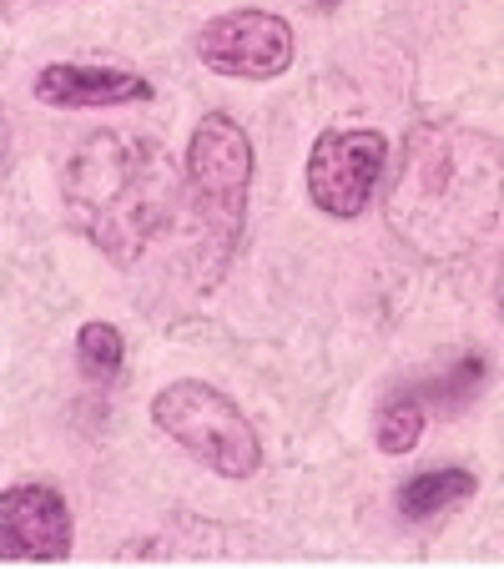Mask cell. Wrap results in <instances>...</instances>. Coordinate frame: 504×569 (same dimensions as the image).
Wrapping results in <instances>:
<instances>
[{
	"instance_id": "9c48e42d",
	"label": "cell",
	"mask_w": 504,
	"mask_h": 569,
	"mask_svg": "<svg viewBox=\"0 0 504 569\" xmlns=\"http://www.w3.org/2000/svg\"><path fill=\"white\" fill-rule=\"evenodd\" d=\"M474 473L470 469H429V473H414V479L398 483V515L404 519H434V515H449L459 509L464 499H474Z\"/></svg>"
},
{
	"instance_id": "7c38bea8",
	"label": "cell",
	"mask_w": 504,
	"mask_h": 569,
	"mask_svg": "<svg viewBox=\"0 0 504 569\" xmlns=\"http://www.w3.org/2000/svg\"><path fill=\"white\" fill-rule=\"evenodd\" d=\"M76 358H81V373L91 383H111L127 363V343L111 322H81V333H76Z\"/></svg>"
},
{
	"instance_id": "8992f818",
	"label": "cell",
	"mask_w": 504,
	"mask_h": 569,
	"mask_svg": "<svg viewBox=\"0 0 504 569\" xmlns=\"http://www.w3.org/2000/svg\"><path fill=\"white\" fill-rule=\"evenodd\" d=\"M197 56L233 81H273L293 66V26L273 11H227L197 31Z\"/></svg>"
},
{
	"instance_id": "5b68a950",
	"label": "cell",
	"mask_w": 504,
	"mask_h": 569,
	"mask_svg": "<svg viewBox=\"0 0 504 569\" xmlns=\"http://www.w3.org/2000/svg\"><path fill=\"white\" fill-rule=\"evenodd\" d=\"M384 161H388V141L378 131H344V127L323 131L308 157L313 207L328 217H358L374 202Z\"/></svg>"
},
{
	"instance_id": "277c9868",
	"label": "cell",
	"mask_w": 504,
	"mask_h": 569,
	"mask_svg": "<svg viewBox=\"0 0 504 569\" xmlns=\"http://www.w3.org/2000/svg\"><path fill=\"white\" fill-rule=\"evenodd\" d=\"M151 423L223 479H253L263 469L258 429L223 388L202 383V378H177L161 388L151 398Z\"/></svg>"
},
{
	"instance_id": "7a4b0ae2",
	"label": "cell",
	"mask_w": 504,
	"mask_h": 569,
	"mask_svg": "<svg viewBox=\"0 0 504 569\" xmlns=\"http://www.w3.org/2000/svg\"><path fill=\"white\" fill-rule=\"evenodd\" d=\"M182 197V172L147 131H91L61 167V202L71 227L121 268H131L172 227Z\"/></svg>"
},
{
	"instance_id": "52a82bcc",
	"label": "cell",
	"mask_w": 504,
	"mask_h": 569,
	"mask_svg": "<svg viewBox=\"0 0 504 569\" xmlns=\"http://www.w3.org/2000/svg\"><path fill=\"white\" fill-rule=\"evenodd\" d=\"M71 555V505L56 483H11L0 495V559H51Z\"/></svg>"
},
{
	"instance_id": "6da1fadb",
	"label": "cell",
	"mask_w": 504,
	"mask_h": 569,
	"mask_svg": "<svg viewBox=\"0 0 504 569\" xmlns=\"http://www.w3.org/2000/svg\"><path fill=\"white\" fill-rule=\"evenodd\" d=\"M504 212V147L459 121H418L388 187V232L424 262H454Z\"/></svg>"
},
{
	"instance_id": "ba28073f",
	"label": "cell",
	"mask_w": 504,
	"mask_h": 569,
	"mask_svg": "<svg viewBox=\"0 0 504 569\" xmlns=\"http://www.w3.org/2000/svg\"><path fill=\"white\" fill-rule=\"evenodd\" d=\"M151 97V81L137 71H117V66H71L56 61L36 76V101L61 111L81 107H137Z\"/></svg>"
},
{
	"instance_id": "4fadbf2b",
	"label": "cell",
	"mask_w": 504,
	"mask_h": 569,
	"mask_svg": "<svg viewBox=\"0 0 504 569\" xmlns=\"http://www.w3.org/2000/svg\"><path fill=\"white\" fill-rule=\"evenodd\" d=\"M500 312H504V278H500Z\"/></svg>"
},
{
	"instance_id": "3957f363",
	"label": "cell",
	"mask_w": 504,
	"mask_h": 569,
	"mask_svg": "<svg viewBox=\"0 0 504 569\" xmlns=\"http://www.w3.org/2000/svg\"><path fill=\"white\" fill-rule=\"evenodd\" d=\"M187 207H192L197 237L207 248V288L223 278L227 258H233L237 237H243L247 222V187H253V141L237 127L227 111H207L192 127V141H187Z\"/></svg>"
},
{
	"instance_id": "30bf717a",
	"label": "cell",
	"mask_w": 504,
	"mask_h": 569,
	"mask_svg": "<svg viewBox=\"0 0 504 569\" xmlns=\"http://www.w3.org/2000/svg\"><path fill=\"white\" fill-rule=\"evenodd\" d=\"M418 433H424V398H418L414 388L394 393L374 419V443L384 453H408L418 443Z\"/></svg>"
},
{
	"instance_id": "8fae6325",
	"label": "cell",
	"mask_w": 504,
	"mask_h": 569,
	"mask_svg": "<svg viewBox=\"0 0 504 569\" xmlns=\"http://www.w3.org/2000/svg\"><path fill=\"white\" fill-rule=\"evenodd\" d=\"M480 383H484V358H480V353H464L459 363H449L444 373L424 378L414 393L424 398V403H434V409L454 413V409H464V403L480 393Z\"/></svg>"
}]
</instances>
